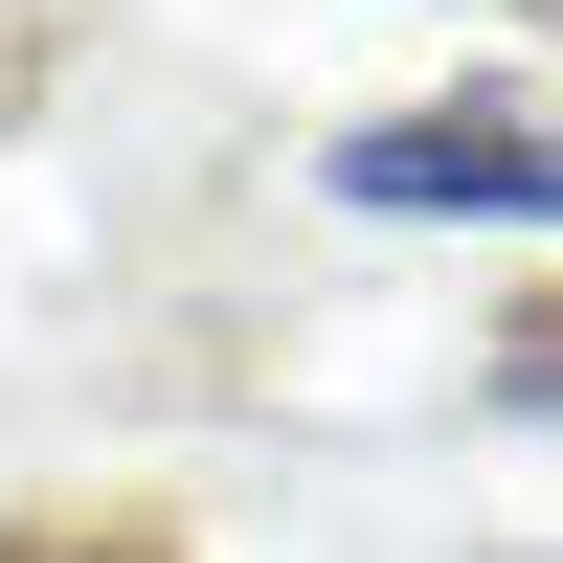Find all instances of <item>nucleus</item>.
Segmentation results:
<instances>
[{
    "label": "nucleus",
    "mask_w": 563,
    "mask_h": 563,
    "mask_svg": "<svg viewBox=\"0 0 563 563\" xmlns=\"http://www.w3.org/2000/svg\"><path fill=\"white\" fill-rule=\"evenodd\" d=\"M339 203H384V225H541L563 158L474 90V113H384V135H339Z\"/></svg>",
    "instance_id": "1"
},
{
    "label": "nucleus",
    "mask_w": 563,
    "mask_h": 563,
    "mask_svg": "<svg viewBox=\"0 0 563 563\" xmlns=\"http://www.w3.org/2000/svg\"><path fill=\"white\" fill-rule=\"evenodd\" d=\"M541 225H563V203H541Z\"/></svg>",
    "instance_id": "2"
}]
</instances>
